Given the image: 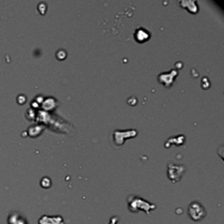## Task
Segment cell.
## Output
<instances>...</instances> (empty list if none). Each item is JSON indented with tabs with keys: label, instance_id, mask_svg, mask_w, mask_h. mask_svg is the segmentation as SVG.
Returning a JSON list of instances; mask_svg holds the SVG:
<instances>
[{
	"label": "cell",
	"instance_id": "obj_1",
	"mask_svg": "<svg viewBox=\"0 0 224 224\" xmlns=\"http://www.w3.org/2000/svg\"><path fill=\"white\" fill-rule=\"evenodd\" d=\"M127 204L128 208L132 213H138L139 211H143L146 215H150L151 212L156 209L155 204L147 202L146 200L136 195H130L127 199Z\"/></svg>",
	"mask_w": 224,
	"mask_h": 224
},
{
	"label": "cell",
	"instance_id": "obj_2",
	"mask_svg": "<svg viewBox=\"0 0 224 224\" xmlns=\"http://www.w3.org/2000/svg\"><path fill=\"white\" fill-rule=\"evenodd\" d=\"M188 215L194 222H201L206 217L207 210L202 203L194 202L188 207Z\"/></svg>",
	"mask_w": 224,
	"mask_h": 224
},
{
	"label": "cell",
	"instance_id": "obj_3",
	"mask_svg": "<svg viewBox=\"0 0 224 224\" xmlns=\"http://www.w3.org/2000/svg\"><path fill=\"white\" fill-rule=\"evenodd\" d=\"M186 171V167L184 165H174L170 163L168 165V172H167V176L169 179L175 183L178 182L179 179H181L184 172Z\"/></svg>",
	"mask_w": 224,
	"mask_h": 224
},
{
	"label": "cell",
	"instance_id": "obj_4",
	"mask_svg": "<svg viewBox=\"0 0 224 224\" xmlns=\"http://www.w3.org/2000/svg\"><path fill=\"white\" fill-rule=\"evenodd\" d=\"M39 224H65L64 218L61 215H44L39 219Z\"/></svg>",
	"mask_w": 224,
	"mask_h": 224
},
{
	"label": "cell",
	"instance_id": "obj_5",
	"mask_svg": "<svg viewBox=\"0 0 224 224\" xmlns=\"http://www.w3.org/2000/svg\"><path fill=\"white\" fill-rule=\"evenodd\" d=\"M9 224H27L26 220L19 214H12L10 215Z\"/></svg>",
	"mask_w": 224,
	"mask_h": 224
},
{
	"label": "cell",
	"instance_id": "obj_6",
	"mask_svg": "<svg viewBox=\"0 0 224 224\" xmlns=\"http://www.w3.org/2000/svg\"><path fill=\"white\" fill-rule=\"evenodd\" d=\"M118 221H119V217L116 216V215H114V216L111 217V220H110L109 224H117Z\"/></svg>",
	"mask_w": 224,
	"mask_h": 224
}]
</instances>
